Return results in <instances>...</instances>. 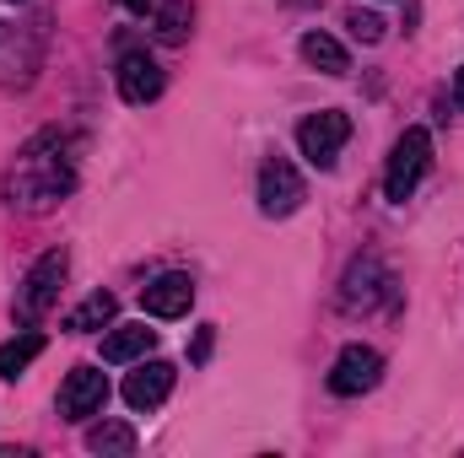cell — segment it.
Here are the masks:
<instances>
[{"label":"cell","instance_id":"1","mask_svg":"<svg viewBox=\"0 0 464 458\" xmlns=\"http://www.w3.org/2000/svg\"><path fill=\"white\" fill-rule=\"evenodd\" d=\"M71 184H76L71 135L49 129V135H38V140L16 157V167H11V178H5V200L22 205V211H49L54 200L71 195Z\"/></svg>","mask_w":464,"mask_h":458},{"label":"cell","instance_id":"2","mask_svg":"<svg viewBox=\"0 0 464 458\" xmlns=\"http://www.w3.org/2000/svg\"><path fill=\"white\" fill-rule=\"evenodd\" d=\"M427 167H432V135H427L421 124H411V129L394 140V151H389V167H383V195H389L394 205H405V200L416 195V184L427 178Z\"/></svg>","mask_w":464,"mask_h":458},{"label":"cell","instance_id":"3","mask_svg":"<svg viewBox=\"0 0 464 458\" xmlns=\"http://www.w3.org/2000/svg\"><path fill=\"white\" fill-rule=\"evenodd\" d=\"M65 270H71V253L65 248H49L16 286V324H38L54 302H60V286H65Z\"/></svg>","mask_w":464,"mask_h":458},{"label":"cell","instance_id":"4","mask_svg":"<svg viewBox=\"0 0 464 458\" xmlns=\"http://www.w3.org/2000/svg\"><path fill=\"white\" fill-rule=\"evenodd\" d=\"M346 140H351V119L341 109H319V114H308L297 124V146H303V157L314 167H335Z\"/></svg>","mask_w":464,"mask_h":458},{"label":"cell","instance_id":"5","mask_svg":"<svg viewBox=\"0 0 464 458\" xmlns=\"http://www.w3.org/2000/svg\"><path fill=\"white\" fill-rule=\"evenodd\" d=\"M303 200H308L303 173H297L286 157H265V167H259V211L281 222V216H292Z\"/></svg>","mask_w":464,"mask_h":458},{"label":"cell","instance_id":"6","mask_svg":"<svg viewBox=\"0 0 464 458\" xmlns=\"http://www.w3.org/2000/svg\"><path fill=\"white\" fill-rule=\"evenodd\" d=\"M378 377H383V356L372 345H346L335 356V367H330V394L335 399H356V394L378 388Z\"/></svg>","mask_w":464,"mask_h":458},{"label":"cell","instance_id":"7","mask_svg":"<svg viewBox=\"0 0 464 458\" xmlns=\"http://www.w3.org/2000/svg\"><path fill=\"white\" fill-rule=\"evenodd\" d=\"M103 405H109V377L98 367H76L60 383V415L65 421H92V415H103Z\"/></svg>","mask_w":464,"mask_h":458},{"label":"cell","instance_id":"8","mask_svg":"<svg viewBox=\"0 0 464 458\" xmlns=\"http://www.w3.org/2000/svg\"><path fill=\"white\" fill-rule=\"evenodd\" d=\"M114 76H119V98H124V103H135V109L162 98V65H157L146 49L119 54V71H114Z\"/></svg>","mask_w":464,"mask_h":458},{"label":"cell","instance_id":"9","mask_svg":"<svg viewBox=\"0 0 464 458\" xmlns=\"http://www.w3.org/2000/svg\"><path fill=\"white\" fill-rule=\"evenodd\" d=\"M394 291V281L383 275V264L378 259H356L346 270V281H341V308L346 313H367L378 297H389Z\"/></svg>","mask_w":464,"mask_h":458},{"label":"cell","instance_id":"10","mask_svg":"<svg viewBox=\"0 0 464 458\" xmlns=\"http://www.w3.org/2000/svg\"><path fill=\"white\" fill-rule=\"evenodd\" d=\"M173 361H140L130 377H124V405L130 410H157L168 394H173Z\"/></svg>","mask_w":464,"mask_h":458},{"label":"cell","instance_id":"11","mask_svg":"<svg viewBox=\"0 0 464 458\" xmlns=\"http://www.w3.org/2000/svg\"><path fill=\"white\" fill-rule=\"evenodd\" d=\"M189 302H195V281L189 275H157L146 291H140V308L151 313V319H184L189 313Z\"/></svg>","mask_w":464,"mask_h":458},{"label":"cell","instance_id":"12","mask_svg":"<svg viewBox=\"0 0 464 458\" xmlns=\"http://www.w3.org/2000/svg\"><path fill=\"white\" fill-rule=\"evenodd\" d=\"M151 345H157V329H146V324H114V335L103 340V361H109V367L140 361Z\"/></svg>","mask_w":464,"mask_h":458},{"label":"cell","instance_id":"13","mask_svg":"<svg viewBox=\"0 0 464 458\" xmlns=\"http://www.w3.org/2000/svg\"><path fill=\"white\" fill-rule=\"evenodd\" d=\"M303 60H308L314 71H324V76H346L351 71V54L330 38V33H303Z\"/></svg>","mask_w":464,"mask_h":458},{"label":"cell","instance_id":"14","mask_svg":"<svg viewBox=\"0 0 464 458\" xmlns=\"http://www.w3.org/2000/svg\"><path fill=\"white\" fill-rule=\"evenodd\" d=\"M151 27H157L162 43H184V38L195 33V5H189V0H162L157 16H151Z\"/></svg>","mask_w":464,"mask_h":458},{"label":"cell","instance_id":"15","mask_svg":"<svg viewBox=\"0 0 464 458\" xmlns=\"http://www.w3.org/2000/svg\"><path fill=\"white\" fill-rule=\"evenodd\" d=\"M114 313H119V302H114V291H92L71 319H65V329L71 335H92V329H103V324H114Z\"/></svg>","mask_w":464,"mask_h":458},{"label":"cell","instance_id":"16","mask_svg":"<svg viewBox=\"0 0 464 458\" xmlns=\"http://www.w3.org/2000/svg\"><path fill=\"white\" fill-rule=\"evenodd\" d=\"M38 356H44V335H38V329H27V335L5 340V345H0V377H22Z\"/></svg>","mask_w":464,"mask_h":458},{"label":"cell","instance_id":"17","mask_svg":"<svg viewBox=\"0 0 464 458\" xmlns=\"http://www.w3.org/2000/svg\"><path fill=\"white\" fill-rule=\"evenodd\" d=\"M87 448H92V453H135V432H130V426H124V421H98V426H92V432H87Z\"/></svg>","mask_w":464,"mask_h":458},{"label":"cell","instance_id":"18","mask_svg":"<svg viewBox=\"0 0 464 458\" xmlns=\"http://www.w3.org/2000/svg\"><path fill=\"white\" fill-rule=\"evenodd\" d=\"M346 27H351V38H362V43H378V38H383V16H372V11H362V5L346 11Z\"/></svg>","mask_w":464,"mask_h":458},{"label":"cell","instance_id":"19","mask_svg":"<svg viewBox=\"0 0 464 458\" xmlns=\"http://www.w3.org/2000/svg\"><path fill=\"white\" fill-rule=\"evenodd\" d=\"M211 345H217V329H200V335H195V350H189V361H206Z\"/></svg>","mask_w":464,"mask_h":458},{"label":"cell","instance_id":"20","mask_svg":"<svg viewBox=\"0 0 464 458\" xmlns=\"http://www.w3.org/2000/svg\"><path fill=\"white\" fill-rule=\"evenodd\" d=\"M454 103H459V114H464V65H459V76H454Z\"/></svg>","mask_w":464,"mask_h":458},{"label":"cell","instance_id":"21","mask_svg":"<svg viewBox=\"0 0 464 458\" xmlns=\"http://www.w3.org/2000/svg\"><path fill=\"white\" fill-rule=\"evenodd\" d=\"M119 5H124V11H146L151 0H119Z\"/></svg>","mask_w":464,"mask_h":458}]
</instances>
